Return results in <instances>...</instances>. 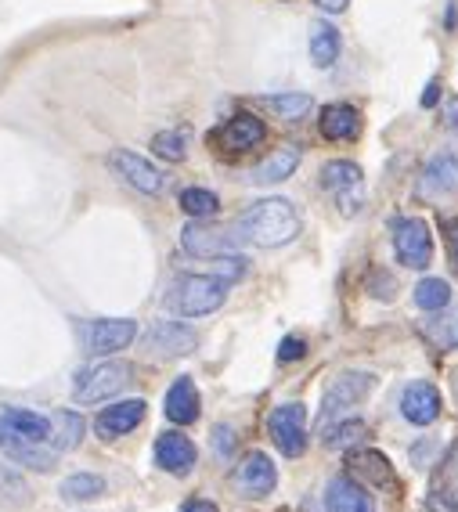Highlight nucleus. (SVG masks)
Returning <instances> with one entry per match:
<instances>
[{
  "label": "nucleus",
  "instance_id": "nucleus-1",
  "mask_svg": "<svg viewBox=\"0 0 458 512\" xmlns=\"http://www.w3.org/2000/svg\"><path fill=\"white\" fill-rule=\"evenodd\" d=\"M235 231H239L242 242H253L260 249H278L300 235V217H296L293 202L260 199L242 213Z\"/></svg>",
  "mask_w": 458,
  "mask_h": 512
},
{
  "label": "nucleus",
  "instance_id": "nucleus-2",
  "mask_svg": "<svg viewBox=\"0 0 458 512\" xmlns=\"http://www.w3.org/2000/svg\"><path fill=\"white\" fill-rule=\"evenodd\" d=\"M224 300H228V282L213 275H181L166 293V307L181 318H206L220 311Z\"/></svg>",
  "mask_w": 458,
  "mask_h": 512
},
{
  "label": "nucleus",
  "instance_id": "nucleus-3",
  "mask_svg": "<svg viewBox=\"0 0 458 512\" xmlns=\"http://www.w3.org/2000/svg\"><path fill=\"white\" fill-rule=\"evenodd\" d=\"M130 375H134V365H127V361H98V365L76 372L73 397L80 404L109 401V397L120 394L123 386H130Z\"/></svg>",
  "mask_w": 458,
  "mask_h": 512
},
{
  "label": "nucleus",
  "instance_id": "nucleus-4",
  "mask_svg": "<svg viewBox=\"0 0 458 512\" xmlns=\"http://www.w3.org/2000/svg\"><path fill=\"white\" fill-rule=\"evenodd\" d=\"M138 339V321L130 318H94L80 325V343L87 354L109 357L116 350H127Z\"/></svg>",
  "mask_w": 458,
  "mask_h": 512
},
{
  "label": "nucleus",
  "instance_id": "nucleus-5",
  "mask_svg": "<svg viewBox=\"0 0 458 512\" xmlns=\"http://www.w3.org/2000/svg\"><path fill=\"white\" fill-rule=\"evenodd\" d=\"M321 188L332 195V202L339 206V213H354L365 206V181H361V170L347 159H336V163H325L321 170Z\"/></svg>",
  "mask_w": 458,
  "mask_h": 512
},
{
  "label": "nucleus",
  "instance_id": "nucleus-6",
  "mask_svg": "<svg viewBox=\"0 0 458 512\" xmlns=\"http://www.w3.org/2000/svg\"><path fill=\"white\" fill-rule=\"evenodd\" d=\"M267 433L275 440V448L285 458H300L307 451V408L296 404H278L271 419H267Z\"/></svg>",
  "mask_w": 458,
  "mask_h": 512
},
{
  "label": "nucleus",
  "instance_id": "nucleus-7",
  "mask_svg": "<svg viewBox=\"0 0 458 512\" xmlns=\"http://www.w3.org/2000/svg\"><path fill=\"white\" fill-rule=\"evenodd\" d=\"M394 253L404 267L412 271H426L433 260V235L426 228V220L419 217H401L394 220Z\"/></svg>",
  "mask_w": 458,
  "mask_h": 512
},
{
  "label": "nucleus",
  "instance_id": "nucleus-8",
  "mask_svg": "<svg viewBox=\"0 0 458 512\" xmlns=\"http://www.w3.org/2000/svg\"><path fill=\"white\" fill-rule=\"evenodd\" d=\"M372 386H376V379H372L368 372L339 375L336 383L325 390V397H321V426H329V422H336L347 408L365 401V397L372 394Z\"/></svg>",
  "mask_w": 458,
  "mask_h": 512
},
{
  "label": "nucleus",
  "instance_id": "nucleus-9",
  "mask_svg": "<svg viewBox=\"0 0 458 512\" xmlns=\"http://www.w3.org/2000/svg\"><path fill=\"white\" fill-rule=\"evenodd\" d=\"M195 347H199V336L181 321H156L145 332V350L156 357H184L192 354Z\"/></svg>",
  "mask_w": 458,
  "mask_h": 512
},
{
  "label": "nucleus",
  "instance_id": "nucleus-10",
  "mask_svg": "<svg viewBox=\"0 0 458 512\" xmlns=\"http://www.w3.org/2000/svg\"><path fill=\"white\" fill-rule=\"evenodd\" d=\"M239 231H224V228H210V224H188L181 231V246L184 253L192 256H228L239 249Z\"/></svg>",
  "mask_w": 458,
  "mask_h": 512
},
{
  "label": "nucleus",
  "instance_id": "nucleus-11",
  "mask_svg": "<svg viewBox=\"0 0 458 512\" xmlns=\"http://www.w3.org/2000/svg\"><path fill=\"white\" fill-rule=\"evenodd\" d=\"M109 166L123 177V181L130 184V188H138V192H145V195H159V192H163V174H159L156 166L148 163L145 156H138V152L116 148V152L109 156Z\"/></svg>",
  "mask_w": 458,
  "mask_h": 512
},
{
  "label": "nucleus",
  "instance_id": "nucleus-12",
  "mask_svg": "<svg viewBox=\"0 0 458 512\" xmlns=\"http://www.w3.org/2000/svg\"><path fill=\"white\" fill-rule=\"evenodd\" d=\"M275 484H278V469L264 451L246 455L242 466L235 469V487H239L246 498H267V494L275 491Z\"/></svg>",
  "mask_w": 458,
  "mask_h": 512
},
{
  "label": "nucleus",
  "instance_id": "nucleus-13",
  "mask_svg": "<svg viewBox=\"0 0 458 512\" xmlns=\"http://www.w3.org/2000/svg\"><path fill=\"white\" fill-rule=\"evenodd\" d=\"M195 462H199V451H195V444L184 437V433H177V430L159 433V440H156L159 469H166V473H174V476H188L195 469Z\"/></svg>",
  "mask_w": 458,
  "mask_h": 512
},
{
  "label": "nucleus",
  "instance_id": "nucleus-14",
  "mask_svg": "<svg viewBox=\"0 0 458 512\" xmlns=\"http://www.w3.org/2000/svg\"><path fill=\"white\" fill-rule=\"evenodd\" d=\"M440 408H444V401H440V390L433 383H408L401 394V415L412 426H430V422L440 419Z\"/></svg>",
  "mask_w": 458,
  "mask_h": 512
},
{
  "label": "nucleus",
  "instance_id": "nucleus-15",
  "mask_svg": "<svg viewBox=\"0 0 458 512\" xmlns=\"http://www.w3.org/2000/svg\"><path fill=\"white\" fill-rule=\"evenodd\" d=\"M0 437L47 444V437H51V419L40 412H29V408H4V415H0ZM47 448H51V444H47Z\"/></svg>",
  "mask_w": 458,
  "mask_h": 512
},
{
  "label": "nucleus",
  "instance_id": "nucleus-16",
  "mask_svg": "<svg viewBox=\"0 0 458 512\" xmlns=\"http://www.w3.org/2000/svg\"><path fill=\"white\" fill-rule=\"evenodd\" d=\"M419 192L426 195V199H448V195L458 192V156L455 152H437V156L426 163Z\"/></svg>",
  "mask_w": 458,
  "mask_h": 512
},
{
  "label": "nucleus",
  "instance_id": "nucleus-17",
  "mask_svg": "<svg viewBox=\"0 0 458 512\" xmlns=\"http://www.w3.org/2000/svg\"><path fill=\"white\" fill-rule=\"evenodd\" d=\"M325 509L329 512H376V498L354 480V476H332L325 487Z\"/></svg>",
  "mask_w": 458,
  "mask_h": 512
},
{
  "label": "nucleus",
  "instance_id": "nucleus-18",
  "mask_svg": "<svg viewBox=\"0 0 458 512\" xmlns=\"http://www.w3.org/2000/svg\"><path fill=\"white\" fill-rule=\"evenodd\" d=\"M145 408L148 404L141 401H120L112 404V408H105V412L94 419V430H98V437L105 440H116V437H127L130 430H138L141 422H145Z\"/></svg>",
  "mask_w": 458,
  "mask_h": 512
},
{
  "label": "nucleus",
  "instance_id": "nucleus-19",
  "mask_svg": "<svg viewBox=\"0 0 458 512\" xmlns=\"http://www.w3.org/2000/svg\"><path fill=\"white\" fill-rule=\"evenodd\" d=\"M163 412H166V419L177 422V426H192V422L199 419L202 397H199V386H195L188 375H181V379H177V383L166 390Z\"/></svg>",
  "mask_w": 458,
  "mask_h": 512
},
{
  "label": "nucleus",
  "instance_id": "nucleus-20",
  "mask_svg": "<svg viewBox=\"0 0 458 512\" xmlns=\"http://www.w3.org/2000/svg\"><path fill=\"white\" fill-rule=\"evenodd\" d=\"M321 138L329 141H354L361 134V116L354 105H325L321 109Z\"/></svg>",
  "mask_w": 458,
  "mask_h": 512
},
{
  "label": "nucleus",
  "instance_id": "nucleus-21",
  "mask_svg": "<svg viewBox=\"0 0 458 512\" xmlns=\"http://www.w3.org/2000/svg\"><path fill=\"white\" fill-rule=\"evenodd\" d=\"M267 127L260 123L257 116H249V112H239V116H231L220 130V141L231 148V152H246V148H257L264 141Z\"/></svg>",
  "mask_w": 458,
  "mask_h": 512
},
{
  "label": "nucleus",
  "instance_id": "nucleus-22",
  "mask_svg": "<svg viewBox=\"0 0 458 512\" xmlns=\"http://www.w3.org/2000/svg\"><path fill=\"white\" fill-rule=\"evenodd\" d=\"M296 166H300V148L282 145V148H275L264 163L253 166L249 181H253V184H278V181H285V177H293Z\"/></svg>",
  "mask_w": 458,
  "mask_h": 512
},
{
  "label": "nucleus",
  "instance_id": "nucleus-23",
  "mask_svg": "<svg viewBox=\"0 0 458 512\" xmlns=\"http://www.w3.org/2000/svg\"><path fill=\"white\" fill-rule=\"evenodd\" d=\"M83 430H87V422H83L80 412H55L51 415V437H47V444H51V451L65 455V451H73L83 440Z\"/></svg>",
  "mask_w": 458,
  "mask_h": 512
},
{
  "label": "nucleus",
  "instance_id": "nucleus-24",
  "mask_svg": "<svg viewBox=\"0 0 458 512\" xmlns=\"http://www.w3.org/2000/svg\"><path fill=\"white\" fill-rule=\"evenodd\" d=\"M339 58V29L332 22H314L311 26V62L318 69H329Z\"/></svg>",
  "mask_w": 458,
  "mask_h": 512
},
{
  "label": "nucleus",
  "instance_id": "nucleus-25",
  "mask_svg": "<svg viewBox=\"0 0 458 512\" xmlns=\"http://www.w3.org/2000/svg\"><path fill=\"white\" fill-rule=\"evenodd\" d=\"M58 494H62L65 502H91V498H101V494H105V480L94 473H73L62 480Z\"/></svg>",
  "mask_w": 458,
  "mask_h": 512
},
{
  "label": "nucleus",
  "instance_id": "nucleus-26",
  "mask_svg": "<svg viewBox=\"0 0 458 512\" xmlns=\"http://www.w3.org/2000/svg\"><path fill=\"white\" fill-rule=\"evenodd\" d=\"M451 303V285L444 278H422L415 285V307L419 311H444Z\"/></svg>",
  "mask_w": 458,
  "mask_h": 512
},
{
  "label": "nucleus",
  "instance_id": "nucleus-27",
  "mask_svg": "<svg viewBox=\"0 0 458 512\" xmlns=\"http://www.w3.org/2000/svg\"><path fill=\"white\" fill-rule=\"evenodd\" d=\"M422 336L440 350H458V314H444L422 325Z\"/></svg>",
  "mask_w": 458,
  "mask_h": 512
},
{
  "label": "nucleus",
  "instance_id": "nucleus-28",
  "mask_svg": "<svg viewBox=\"0 0 458 512\" xmlns=\"http://www.w3.org/2000/svg\"><path fill=\"white\" fill-rule=\"evenodd\" d=\"M181 210L188 213V217H195V220L213 217V213L220 210V199L213 192H206V188H184V192H181Z\"/></svg>",
  "mask_w": 458,
  "mask_h": 512
},
{
  "label": "nucleus",
  "instance_id": "nucleus-29",
  "mask_svg": "<svg viewBox=\"0 0 458 512\" xmlns=\"http://www.w3.org/2000/svg\"><path fill=\"white\" fill-rule=\"evenodd\" d=\"M350 466L365 473L368 480H376V484H394V473H390V462H386L379 451H361V455L350 458Z\"/></svg>",
  "mask_w": 458,
  "mask_h": 512
},
{
  "label": "nucleus",
  "instance_id": "nucleus-30",
  "mask_svg": "<svg viewBox=\"0 0 458 512\" xmlns=\"http://www.w3.org/2000/svg\"><path fill=\"white\" fill-rule=\"evenodd\" d=\"M444 502H451L458 509V444L451 448V455L444 458V466H440V476H437V491Z\"/></svg>",
  "mask_w": 458,
  "mask_h": 512
},
{
  "label": "nucleus",
  "instance_id": "nucleus-31",
  "mask_svg": "<svg viewBox=\"0 0 458 512\" xmlns=\"http://www.w3.org/2000/svg\"><path fill=\"white\" fill-rule=\"evenodd\" d=\"M264 105L282 119H300L303 112L311 109V98H307V94H296V91L293 94H271V98H264Z\"/></svg>",
  "mask_w": 458,
  "mask_h": 512
},
{
  "label": "nucleus",
  "instance_id": "nucleus-32",
  "mask_svg": "<svg viewBox=\"0 0 458 512\" xmlns=\"http://www.w3.org/2000/svg\"><path fill=\"white\" fill-rule=\"evenodd\" d=\"M152 152H156L159 159H166V163H181V159L188 156V148H184V134H177V130L156 134V138H152Z\"/></svg>",
  "mask_w": 458,
  "mask_h": 512
},
{
  "label": "nucleus",
  "instance_id": "nucleus-33",
  "mask_svg": "<svg viewBox=\"0 0 458 512\" xmlns=\"http://www.w3.org/2000/svg\"><path fill=\"white\" fill-rule=\"evenodd\" d=\"M365 433V426L354 419H343V422H329V433H325V444L329 448H347L350 440H358Z\"/></svg>",
  "mask_w": 458,
  "mask_h": 512
},
{
  "label": "nucleus",
  "instance_id": "nucleus-34",
  "mask_svg": "<svg viewBox=\"0 0 458 512\" xmlns=\"http://www.w3.org/2000/svg\"><path fill=\"white\" fill-rule=\"evenodd\" d=\"M246 275V256H213V278H220V282H239V278Z\"/></svg>",
  "mask_w": 458,
  "mask_h": 512
},
{
  "label": "nucleus",
  "instance_id": "nucleus-35",
  "mask_svg": "<svg viewBox=\"0 0 458 512\" xmlns=\"http://www.w3.org/2000/svg\"><path fill=\"white\" fill-rule=\"evenodd\" d=\"M303 354H307V339L300 336H285L278 347V361H300Z\"/></svg>",
  "mask_w": 458,
  "mask_h": 512
},
{
  "label": "nucleus",
  "instance_id": "nucleus-36",
  "mask_svg": "<svg viewBox=\"0 0 458 512\" xmlns=\"http://www.w3.org/2000/svg\"><path fill=\"white\" fill-rule=\"evenodd\" d=\"M444 119H448V127L458 134V98H448V105H444Z\"/></svg>",
  "mask_w": 458,
  "mask_h": 512
},
{
  "label": "nucleus",
  "instance_id": "nucleus-37",
  "mask_svg": "<svg viewBox=\"0 0 458 512\" xmlns=\"http://www.w3.org/2000/svg\"><path fill=\"white\" fill-rule=\"evenodd\" d=\"M321 11H329V15H339V11H347L350 0H314Z\"/></svg>",
  "mask_w": 458,
  "mask_h": 512
},
{
  "label": "nucleus",
  "instance_id": "nucleus-38",
  "mask_svg": "<svg viewBox=\"0 0 458 512\" xmlns=\"http://www.w3.org/2000/svg\"><path fill=\"white\" fill-rule=\"evenodd\" d=\"M217 451L220 455H228L231 451V430L228 426H217Z\"/></svg>",
  "mask_w": 458,
  "mask_h": 512
},
{
  "label": "nucleus",
  "instance_id": "nucleus-39",
  "mask_svg": "<svg viewBox=\"0 0 458 512\" xmlns=\"http://www.w3.org/2000/svg\"><path fill=\"white\" fill-rule=\"evenodd\" d=\"M426 505H430V512H458L455 505H451V502H444V498H440V494H430V502H426Z\"/></svg>",
  "mask_w": 458,
  "mask_h": 512
},
{
  "label": "nucleus",
  "instance_id": "nucleus-40",
  "mask_svg": "<svg viewBox=\"0 0 458 512\" xmlns=\"http://www.w3.org/2000/svg\"><path fill=\"white\" fill-rule=\"evenodd\" d=\"M448 249H451V264L458 267V224H451L448 228Z\"/></svg>",
  "mask_w": 458,
  "mask_h": 512
},
{
  "label": "nucleus",
  "instance_id": "nucleus-41",
  "mask_svg": "<svg viewBox=\"0 0 458 512\" xmlns=\"http://www.w3.org/2000/svg\"><path fill=\"white\" fill-rule=\"evenodd\" d=\"M184 512H220L213 502H192V505H184Z\"/></svg>",
  "mask_w": 458,
  "mask_h": 512
},
{
  "label": "nucleus",
  "instance_id": "nucleus-42",
  "mask_svg": "<svg viewBox=\"0 0 458 512\" xmlns=\"http://www.w3.org/2000/svg\"><path fill=\"white\" fill-rule=\"evenodd\" d=\"M433 101H437V83H430V94L422 98V105H433Z\"/></svg>",
  "mask_w": 458,
  "mask_h": 512
}]
</instances>
